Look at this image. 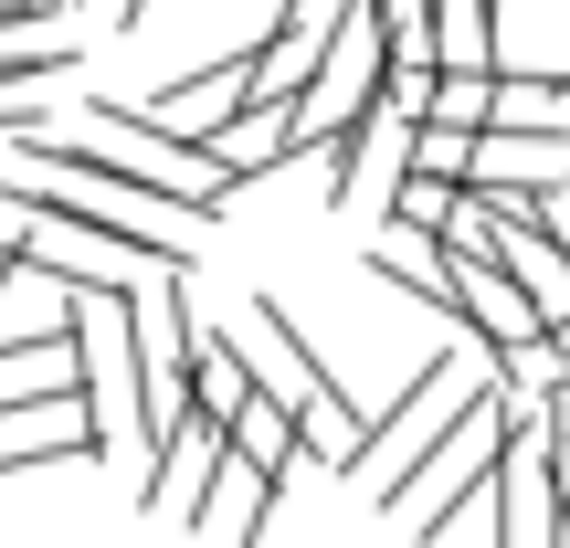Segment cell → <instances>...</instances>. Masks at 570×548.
<instances>
[{
  "instance_id": "obj_11",
  "label": "cell",
  "mask_w": 570,
  "mask_h": 548,
  "mask_svg": "<svg viewBox=\"0 0 570 548\" xmlns=\"http://www.w3.org/2000/svg\"><path fill=\"white\" fill-rule=\"evenodd\" d=\"M412 180H444V190H465L475 180V138H454V127H412Z\"/></svg>"
},
{
  "instance_id": "obj_2",
  "label": "cell",
  "mask_w": 570,
  "mask_h": 548,
  "mask_svg": "<svg viewBox=\"0 0 570 548\" xmlns=\"http://www.w3.org/2000/svg\"><path fill=\"white\" fill-rule=\"evenodd\" d=\"M244 359H265V369H254V390H265L285 422H296V444L317 454V465H338V475H348V454L370 444V422L348 411V390L327 380V359L306 348V327L285 317L275 296H254V306H244Z\"/></svg>"
},
{
  "instance_id": "obj_14",
  "label": "cell",
  "mask_w": 570,
  "mask_h": 548,
  "mask_svg": "<svg viewBox=\"0 0 570 548\" xmlns=\"http://www.w3.org/2000/svg\"><path fill=\"white\" fill-rule=\"evenodd\" d=\"M85 11H96L106 32H138V21H148V0H85Z\"/></svg>"
},
{
  "instance_id": "obj_4",
  "label": "cell",
  "mask_w": 570,
  "mask_h": 548,
  "mask_svg": "<svg viewBox=\"0 0 570 548\" xmlns=\"http://www.w3.org/2000/svg\"><path fill=\"white\" fill-rule=\"evenodd\" d=\"M212 475H223V432H212V422H169L159 454H148V475H138V507L169 517V528H190L202 496H212Z\"/></svg>"
},
{
  "instance_id": "obj_6",
  "label": "cell",
  "mask_w": 570,
  "mask_h": 548,
  "mask_svg": "<svg viewBox=\"0 0 570 548\" xmlns=\"http://www.w3.org/2000/svg\"><path fill=\"white\" fill-rule=\"evenodd\" d=\"M370 275H391L402 296H423L433 317H454V265L433 232H402V222H370Z\"/></svg>"
},
{
  "instance_id": "obj_5",
  "label": "cell",
  "mask_w": 570,
  "mask_h": 548,
  "mask_svg": "<svg viewBox=\"0 0 570 548\" xmlns=\"http://www.w3.org/2000/svg\"><path fill=\"white\" fill-rule=\"evenodd\" d=\"M497 265H508V285L529 296L539 338L570 327V243H560V232H497Z\"/></svg>"
},
{
  "instance_id": "obj_9",
  "label": "cell",
  "mask_w": 570,
  "mask_h": 548,
  "mask_svg": "<svg viewBox=\"0 0 570 548\" xmlns=\"http://www.w3.org/2000/svg\"><path fill=\"white\" fill-rule=\"evenodd\" d=\"M223 454H233V465H254V475H265V486L285 496V475H296V422H285V411L265 401V390H254V401L233 411V432H223Z\"/></svg>"
},
{
  "instance_id": "obj_8",
  "label": "cell",
  "mask_w": 570,
  "mask_h": 548,
  "mask_svg": "<svg viewBox=\"0 0 570 548\" xmlns=\"http://www.w3.org/2000/svg\"><path fill=\"white\" fill-rule=\"evenodd\" d=\"M265 517H275V486H265L254 465H233V454H223V475H212V496H202V517H190V528L254 548V538H265Z\"/></svg>"
},
{
  "instance_id": "obj_13",
  "label": "cell",
  "mask_w": 570,
  "mask_h": 548,
  "mask_svg": "<svg viewBox=\"0 0 570 548\" xmlns=\"http://www.w3.org/2000/svg\"><path fill=\"white\" fill-rule=\"evenodd\" d=\"M539 444H570V380L539 390Z\"/></svg>"
},
{
  "instance_id": "obj_12",
  "label": "cell",
  "mask_w": 570,
  "mask_h": 548,
  "mask_svg": "<svg viewBox=\"0 0 570 548\" xmlns=\"http://www.w3.org/2000/svg\"><path fill=\"white\" fill-rule=\"evenodd\" d=\"M21 232H32V222H21V201L0 190V285H11V265H21Z\"/></svg>"
},
{
  "instance_id": "obj_1",
  "label": "cell",
  "mask_w": 570,
  "mask_h": 548,
  "mask_svg": "<svg viewBox=\"0 0 570 548\" xmlns=\"http://www.w3.org/2000/svg\"><path fill=\"white\" fill-rule=\"evenodd\" d=\"M475 390H497V348L487 338H454V348H433L423 369H412L402 390H391V411L370 422V444L348 454V486L370 496V507H391V496L423 475V454L454 432V411L475 401Z\"/></svg>"
},
{
  "instance_id": "obj_3",
  "label": "cell",
  "mask_w": 570,
  "mask_h": 548,
  "mask_svg": "<svg viewBox=\"0 0 570 548\" xmlns=\"http://www.w3.org/2000/svg\"><path fill=\"white\" fill-rule=\"evenodd\" d=\"M539 432V411L529 401H508V390H475L465 411H454V432L423 454V475H412L402 496H391V517H402V538L412 548H444V528H454V507H465L475 486H487L497 465H508L518 444Z\"/></svg>"
},
{
  "instance_id": "obj_10",
  "label": "cell",
  "mask_w": 570,
  "mask_h": 548,
  "mask_svg": "<svg viewBox=\"0 0 570 548\" xmlns=\"http://www.w3.org/2000/svg\"><path fill=\"white\" fill-rule=\"evenodd\" d=\"M487 117H497V74H433V117L423 127H454V138L487 148Z\"/></svg>"
},
{
  "instance_id": "obj_7",
  "label": "cell",
  "mask_w": 570,
  "mask_h": 548,
  "mask_svg": "<svg viewBox=\"0 0 570 548\" xmlns=\"http://www.w3.org/2000/svg\"><path fill=\"white\" fill-rule=\"evenodd\" d=\"M254 401V359H244V338L233 327H202V359H190V422H212V432H233V411Z\"/></svg>"
}]
</instances>
